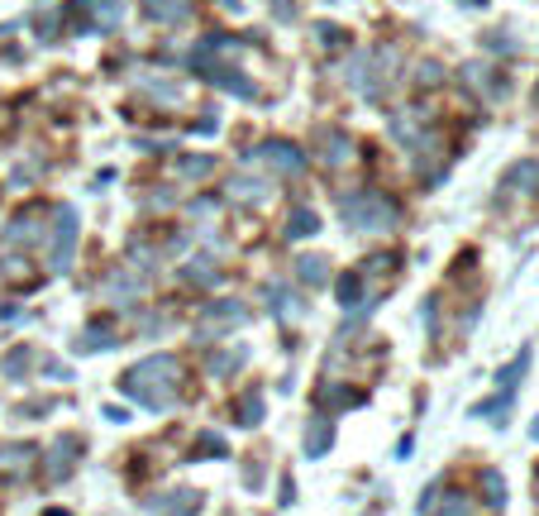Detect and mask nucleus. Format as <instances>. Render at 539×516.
Here are the masks:
<instances>
[{
    "mask_svg": "<svg viewBox=\"0 0 539 516\" xmlns=\"http://www.w3.org/2000/svg\"><path fill=\"white\" fill-rule=\"evenodd\" d=\"M200 455H210V459L225 455V440H220V436H200Z\"/></svg>",
    "mask_w": 539,
    "mask_h": 516,
    "instance_id": "c756f323",
    "label": "nucleus"
},
{
    "mask_svg": "<svg viewBox=\"0 0 539 516\" xmlns=\"http://www.w3.org/2000/svg\"><path fill=\"white\" fill-rule=\"evenodd\" d=\"M440 493H444V483H430V493H420V502H415V511L420 516H430V507L440 502Z\"/></svg>",
    "mask_w": 539,
    "mask_h": 516,
    "instance_id": "c85d7f7f",
    "label": "nucleus"
},
{
    "mask_svg": "<svg viewBox=\"0 0 539 516\" xmlns=\"http://www.w3.org/2000/svg\"><path fill=\"white\" fill-rule=\"evenodd\" d=\"M315 230H320V215H315V211H306V206H296L282 235H286V239H306V235H315Z\"/></svg>",
    "mask_w": 539,
    "mask_h": 516,
    "instance_id": "5701e85b",
    "label": "nucleus"
},
{
    "mask_svg": "<svg viewBox=\"0 0 539 516\" xmlns=\"http://www.w3.org/2000/svg\"><path fill=\"white\" fill-rule=\"evenodd\" d=\"M120 392L134 397V402L148 407V411H167L181 392V359L177 354H153V359L134 363V369L120 378Z\"/></svg>",
    "mask_w": 539,
    "mask_h": 516,
    "instance_id": "f257e3e1",
    "label": "nucleus"
},
{
    "mask_svg": "<svg viewBox=\"0 0 539 516\" xmlns=\"http://www.w3.org/2000/svg\"><path fill=\"white\" fill-rule=\"evenodd\" d=\"M191 68L206 77V81H215L220 91H229V96H239V101H254L258 96V87H254V77H244L234 62H191Z\"/></svg>",
    "mask_w": 539,
    "mask_h": 516,
    "instance_id": "39448f33",
    "label": "nucleus"
},
{
    "mask_svg": "<svg viewBox=\"0 0 539 516\" xmlns=\"http://www.w3.org/2000/svg\"><path fill=\"white\" fill-rule=\"evenodd\" d=\"M48 239V220L39 211H24L5 225V244H43Z\"/></svg>",
    "mask_w": 539,
    "mask_h": 516,
    "instance_id": "6e6552de",
    "label": "nucleus"
},
{
    "mask_svg": "<svg viewBox=\"0 0 539 516\" xmlns=\"http://www.w3.org/2000/svg\"><path fill=\"white\" fill-rule=\"evenodd\" d=\"M267 192H273V187H267L263 177H234L229 182V202H239V206H263Z\"/></svg>",
    "mask_w": 539,
    "mask_h": 516,
    "instance_id": "dca6fc26",
    "label": "nucleus"
},
{
    "mask_svg": "<svg viewBox=\"0 0 539 516\" xmlns=\"http://www.w3.org/2000/svg\"><path fill=\"white\" fill-rule=\"evenodd\" d=\"M444 72H440V62H415V87H440Z\"/></svg>",
    "mask_w": 539,
    "mask_h": 516,
    "instance_id": "cd10ccee",
    "label": "nucleus"
},
{
    "mask_svg": "<svg viewBox=\"0 0 539 516\" xmlns=\"http://www.w3.org/2000/svg\"><path fill=\"white\" fill-rule=\"evenodd\" d=\"M267 306H273V315H282V321H296V315L306 311V296H296L292 287L273 282V287H267Z\"/></svg>",
    "mask_w": 539,
    "mask_h": 516,
    "instance_id": "2eb2a0df",
    "label": "nucleus"
},
{
    "mask_svg": "<svg viewBox=\"0 0 539 516\" xmlns=\"http://www.w3.org/2000/svg\"><path fill=\"white\" fill-rule=\"evenodd\" d=\"M181 282H187V287H215V282H220V263H210L206 254H200V258H191L187 268H181Z\"/></svg>",
    "mask_w": 539,
    "mask_h": 516,
    "instance_id": "a211bd4d",
    "label": "nucleus"
},
{
    "mask_svg": "<svg viewBox=\"0 0 539 516\" xmlns=\"http://www.w3.org/2000/svg\"><path fill=\"white\" fill-rule=\"evenodd\" d=\"M292 14H296L292 0H277V20H292Z\"/></svg>",
    "mask_w": 539,
    "mask_h": 516,
    "instance_id": "7c9ffc66",
    "label": "nucleus"
},
{
    "mask_svg": "<svg viewBox=\"0 0 539 516\" xmlns=\"http://www.w3.org/2000/svg\"><path fill=\"white\" fill-rule=\"evenodd\" d=\"M239 363H244V349H220V354L206 359V373H210V378H229Z\"/></svg>",
    "mask_w": 539,
    "mask_h": 516,
    "instance_id": "393cba45",
    "label": "nucleus"
},
{
    "mask_svg": "<svg viewBox=\"0 0 539 516\" xmlns=\"http://www.w3.org/2000/svg\"><path fill=\"white\" fill-rule=\"evenodd\" d=\"M53 215H58V220L48 225V235H53V254H48V258H53V273H67V268H72V254H77V230H81V220H77L72 206H58Z\"/></svg>",
    "mask_w": 539,
    "mask_h": 516,
    "instance_id": "20e7f679",
    "label": "nucleus"
},
{
    "mask_svg": "<svg viewBox=\"0 0 539 516\" xmlns=\"http://www.w3.org/2000/svg\"><path fill=\"white\" fill-rule=\"evenodd\" d=\"M530 436H534V440H539V421H534V426H530Z\"/></svg>",
    "mask_w": 539,
    "mask_h": 516,
    "instance_id": "2f4dec72",
    "label": "nucleus"
},
{
    "mask_svg": "<svg viewBox=\"0 0 539 516\" xmlns=\"http://www.w3.org/2000/svg\"><path fill=\"white\" fill-rule=\"evenodd\" d=\"M33 464H39V449L33 445H5L0 449V474L5 478H24Z\"/></svg>",
    "mask_w": 539,
    "mask_h": 516,
    "instance_id": "ddd939ff",
    "label": "nucleus"
},
{
    "mask_svg": "<svg viewBox=\"0 0 539 516\" xmlns=\"http://www.w3.org/2000/svg\"><path fill=\"white\" fill-rule=\"evenodd\" d=\"M215 168H220V163H215L210 154H187V158H177V173L187 177V182H200V177H215Z\"/></svg>",
    "mask_w": 539,
    "mask_h": 516,
    "instance_id": "412c9836",
    "label": "nucleus"
},
{
    "mask_svg": "<svg viewBox=\"0 0 539 516\" xmlns=\"http://www.w3.org/2000/svg\"><path fill=\"white\" fill-rule=\"evenodd\" d=\"M206 507V493L200 488H167L158 497H148V511L153 516H196Z\"/></svg>",
    "mask_w": 539,
    "mask_h": 516,
    "instance_id": "423d86ee",
    "label": "nucleus"
},
{
    "mask_svg": "<svg viewBox=\"0 0 539 516\" xmlns=\"http://www.w3.org/2000/svg\"><path fill=\"white\" fill-rule=\"evenodd\" d=\"M115 344H120V325H115V321H91L77 335L72 349H77V354H100V349H115Z\"/></svg>",
    "mask_w": 539,
    "mask_h": 516,
    "instance_id": "1a4fd4ad",
    "label": "nucleus"
},
{
    "mask_svg": "<svg viewBox=\"0 0 539 516\" xmlns=\"http://www.w3.org/2000/svg\"><path fill=\"white\" fill-rule=\"evenodd\" d=\"M77 455H81V449H77V436H62L53 449H48V459H43V474L48 478H67V474H72V464H77Z\"/></svg>",
    "mask_w": 539,
    "mask_h": 516,
    "instance_id": "f8f14e48",
    "label": "nucleus"
},
{
    "mask_svg": "<svg viewBox=\"0 0 539 516\" xmlns=\"http://www.w3.org/2000/svg\"><path fill=\"white\" fill-rule=\"evenodd\" d=\"M330 445H334V421L325 411H315L311 421H306V455L320 459V455H330Z\"/></svg>",
    "mask_w": 539,
    "mask_h": 516,
    "instance_id": "4468645a",
    "label": "nucleus"
},
{
    "mask_svg": "<svg viewBox=\"0 0 539 516\" xmlns=\"http://www.w3.org/2000/svg\"><path fill=\"white\" fill-rule=\"evenodd\" d=\"M339 215H344L348 230H358V235H386V230L396 225L401 211L386 202L382 192L358 187V192H344V196H339Z\"/></svg>",
    "mask_w": 539,
    "mask_h": 516,
    "instance_id": "f03ea898",
    "label": "nucleus"
},
{
    "mask_svg": "<svg viewBox=\"0 0 539 516\" xmlns=\"http://www.w3.org/2000/svg\"><path fill=\"white\" fill-rule=\"evenodd\" d=\"M144 14L153 24H187L196 14V0H144Z\"/></svg>",
    "mask_w": 539,
    "mask_h": 516,
    "instance_id": "9d476101",
    "label": "nucleus"
},
{
    "mask_svg": "<svg viewBox=\"0 0 539 516\" xmlns=\"http://www.w3.org/2000/svg\"><path fill=\"white\" fill-rule=\"evenodd\" d=\"M430 516H473V502H468V493L449 488V493H440V502L430 507Z\"/></svg>",
    "mask_w": 539,
    "mask_h": 516,
    "instance_id": "4be33fe9",
    "label": "nucleus"
},
{
    "mask_svg": "<svg viewBox=\"0 0 539 516\" xmlns=\"http://www.w3.org/2000/svg\"><path fill=\"white\" fill-rule=\"evenodd\" d=\"M106 292H110L115 306H134L144 296V277H134V268H115L110 282H106Z\"/></svg>",
    "mask_w": 539,
    "mask_h": 516,
    "instance_id": "9b49d317",
    "label": "nucleus"
},
{
    "mask_svg": "<svg viewBox=\"0 0 539 516\" xmlns=\"http://www.w3.org/2000/svg\"><path fill=\"white\" fill-rule=\"evenodd\" d=\"M258 158H263L273 173H282V177H301V173H306V154H301L296 144H286V139H267V144L258 148Z\"/></svg>",
    "mask_w": 539,
    "mask_h": 516,
    "instance_id": "0eeeda50",
    "label": "nucleus"
},
{
    "mask_svg": "<svg viewBox=\"0 0 539 516\" xmlns=\"http://www.w3.org/2000/svg\"><path fill=\"white\" fill-rule=\"evenodd\" d=\"M320 158L330 163V168H339V163L353 158V139L339 135V129H325V144H320Z\"/></svg>",
    "mask_w": 539,
    "mask_h": 516,
    "instance_id": "aec40b11",
    "label": "nucleus"
},
{
    "mask_svg": "<svg viewBox=\"0 0 539 516\" xmlns=\"http://www.w3.org/2000/svg\"><path fill=\"white\" fill-rule=\"evenodd\" d=\"M482 497H487L492 507L506 502V478H501L497 469H482Z\"/></svg>",
    "mask_w": 539,
    "mask_h": 516,
    "instance_id": "a878e982",
    "label": "nucleus"
},
{
    "mask_svg": "<svg viewBox=\"0 0 539 516\" xmlns=\"http://www.w3.org/2000/svg\"><path fill=\"white\" fill-rule=\"evenodd\" d=\"M234 411H239V416H234L239 426H258V421H263V392H248Z\"/></svg>",
    "mask_w": 539,
    "mask_h": 516,
    "instance_id": "bb28decb",
    "label": "nucleus"
},
{
    "mask_svg": "<svg viewBox=\"0 0 539 516\" xmlns=\"http://www.w3.org/2000/svg\"><path fill=\"white\" fill-rule=\"evenodd\" d=\"M248 321V306L239 296H215L196 311V340H220V335H234V325Z\"/></svg>",
    "mask_w": 539,
    "mask_h": 516,
    "instance_id": "7ed1b4c3",
    "label": "nucleus"
},
{
    "mask_svg": "<svg viewBox=\"0 0 539 516\" xmlns=\"http://www.w3.org/2000/svg\"><path fill=\"white\" fill-rule=\"evenodd\" d=\"M33 359H39V354H33V349L29 344H20V349H10V354L5 359H0V373H5V378H14V382H20V378H29L24 369H29V363Z\"/></svg>",
    "mask_w": 539,
    "mask_h": 516,
    "instance_id": "b1692460",
    "label": "nucleus"
},
{
    "mask_svg": "<svg viewBox=\"0 0 539 516\" xmlns=\"http://www.w3.org/2000/svg\"><path fill=\"white\" fill-rule=\"evenodd\" d=\"M501 182H506V192H534L539 187V163L534 158H520V163H511V168H506V177H501Z\"/></svg>",
    "mask_w": 539,
    "mask_h": 516,
    "instance_id": "f3484780",
    "label": "nucleus"
},
{
    "mask_svg": "<svg viewBox=\"0 0 539 516\" xmlns=\"http://www.w3.org/2000/svg\"><path fill=\"white\" fill-rule=\"evenodd\" d=\"M296 277L306 282V287H325V282H330L325 254H301V258H296Z\"/></svg>",
    "mask_w": 539,
    "mask_h": 516,
    "instance_id": "6ab92c4d",
    "label": "nucleus"
}]
</instances>
